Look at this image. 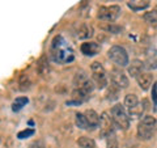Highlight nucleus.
Returning a JSON list of instances; mask_svg holds the SVG:
<instances>
[{"mask_svg": "<svg viewBox=\"0 0 157 148\" xmlns=\"http://www.w3.org/2000/svg\"><path fill=\"white\" fill-rule=\"evenodd\" d=\"M51 54H52V59L58 63H70L73 60L72 49L68 46L66 39L62 36L54 38L51 45Z\"/></svg>", "mask_w": 157, "mask_h": 148, "instance_id": "obj_1", "label": "nucleus"}, {"mask_svg": "<svg viewBox=\"0 0 157 148\" xmlns=\"http://www.w3.org/2000/svg\"><path fill=\"white\" fill-rule=\"evenodd\" d=\"M157 130V121L152 115H144L137 125V138L140 140H149Z\"/></svg>", "mask_w": 157, "mask_h": 148, "instance_id": "obj_2", "label": "nucleus"}, {"mask_svg": "<svg viewBox=\"0 0 157 148\" xmlns=\"http://www.w3.org/2000/svg\"><path fill=\"white\" fill-rule=\"evenodd\" d=\"M111 118L114 121V125L117 129L121 130H128L130 127V117L126 111V107L121 103H117L111 107Z\"/></svg>", "mask_w": 157, "mask_h": 148, "instance_id": "obj_3", "label": "nucleus"}, {"mask_svg": "<svg viewBox=\"0 0 157 148\" xmlns=\"http://www.w3.org/2000/svg\"><path fill=\"white\" fill-rule=\"evenodd\" d=\"M107 56L118 67H128L130 64L128 54L124 50V47L122 46H118V45L111 46L109 49V51H107Z\"/></svg>", "mask_w": 157, "mask_h": 148, "instance_id": "obj_4", "label": "nucleus"}, {"mask_svg": "<svg viewBox=\"0 0 157 148\" xmlns=\"http://www.w3.org/2000/svg\"><path fill=\"white\" fill-rule=\"evenodd\" d=\"M90 71H92V80L94 83V85L97 88H100V89L106 88L107 83H109V77L106 75L104 66H102L100 62H94V63H92V66H90Z\"/></svg>", "mask_w": 157, "mask_h": 148, "instance_id": "obj_5", "label": "nucleus"}, {"mask_svg": "<svg viewBox=\"0 0 157 148\" xmlns=\"http://www.w3.org/2000/svg\"><path fill=\"white\" fill-rule=\"evenodd\" d=\"M122 13V8L119 6H102L98 8L97 12V17L101 21L105 22H113L121 16Z\"/></svg>", "mask_w": 157, "mask_h": 148, "instance_id": "obj_6", "label": "nucleus"}, {"mask_svg": "<svg viewBox=\"0 0 157 148\" xmlns=\"http://www.w3.org/2000/svg\"><path fill=\"white\" fill-rule=\"evenodd\" d=\"M110 81L114 87L119 88V89H126L130 85V80L126 73L119 70V68H113L110 71Z\"/></svg>", "mask_w": 157, "mask_h": 148, "instance_id": "obj_7", "label": "nucleus"}, {"mask_svg": "<svg viewBox=\"0 0 157 148\" xmlns=\"http://www.w3.org/2000/svg\"><path fill=\"white\" fill-rule=\"evenodd\" d=\"M100 127H101V135L105 136V138L109 134H111V132H115V125H114V121H113V118H111V114L109 115L106 111L102 113Z\"/></svg>", "mask_w": 157, "mask_h": 148, "instance_id": "obj_8", "label": "nucleus"}, {"mask_svg": "<svg viewBox=\"0 0 157 148\" xmlns=\"http://www.w3.org/2000/svg\"><path fill=\"white\" fill-rule=\"evenodd\" d=\"M73 33H75V37L78 38V39H89L93 37V34H94V30H93V26L89 25V24H77L73 29Z\"/></svg>", "mask_w": 157, "mask_h": 148, "instance_id": "obj_9", "label": "nucleus"}, {"mask_svg": "<svg viewBox=\"0 0 157 148\" xmlns=\"http://www.w3.org/2000/svg\"><path fill=\"white\" fill-rule=\"evenodd\" d=\"M137 85L140 87V89L143 91H148L149 88L153 85V75L149 72H141L139 76L136 77Z\"/></svg>", "mask_w": 157, "mask_h": 148, "instance_id": "obj_10", "label": "nucleus"}, {"mask_svg": "<svg viewBox=\"0 0 157 148\" xmlns=\"http://www.w3.org/2000/svg\"><path fill=\"white\" fill-rule=\"evenodd\" d=\"M84 115L88 121V125H89V130H94L100 126V122H101V117L97 114L94 110L92 109H88L84 111Z\"/></svg>", "mask_w": 157, "mask_h": 148, "instance_id": "obj_11", "label": "nucleus"}, {"mask_svg": "<svg viewBox=\"0 0 157 148\" xmlns=\"http://www.w3.org/2000/svg\"><path fill=\"white\" fill-rule=\"evenodd\" d=\"M101 47L96 42H85L81 45V53L86 56H94L100 53Z\"/></svg>", "mask_w": 157, "mask_h": 148, "instance_id": "obj_12", "label": "nucleus"}, {"mask_svg": "<svg viewBox=\"0 0 157 148\" xmlns=\"http://www.w3.org/2000/svg\"><path fill=\"white\" fill-rule=\"evenodd\" d=\"M143 68H144V63L136 59V60H134L131 64H128V73L132 77L136 79L141 72H143Z\"/></svg>", "mask_w": 157, "mask_h": 148, "instance_id": "obj_13", "label": "nucleus"}, {"mask_svg": "<svg viewBox=\"0 0 157 148\" xmlns=\"http://www.w3.org/2000/svg\"><path fill=\"white\" fill-rule=\"evenodd\" d=\"M137 105H139V98H137L136 95H134V93H128V95H126V97H124V107L128 110V113L134 110Z\"/></svg>", "mask_w": 157, "mask_h": 148, "instance_id": "obj_14", "label": "nucleus"}, {"mask_svg": "<svg viewBox=\"0 0 157 148\" xmlns=\"http://www.w3.org/2000/svg\"><path fill=\"white\" fill-rule=\"evenodd\" d=\"M77 146L80 148H96V142L89 136H80L77 139Z\"/></svg>", "mask_w": 157, "mask_h": 148, "instance_id": "obj_15", "label": "nucleus"}, {"mask_svg": "<svg viewBox=\"0 0 157 148\" xmlns=\"http://www.w3.org/2000/svg\"><path fill=\"white\" fill-rule=\"evenodd\" d=\"M75 123L78 129L81 130H89V125H88V121L84 115V113H77L75 115Z\"/></svg>", "mask_w": 157, "mask_h": 148, "instance_id": "obj_16", "label": "nucleus"}, {"mask_svg": "<svg viewBox=\"0 0 157 148\" xmlns=\"http://www.w3.org/2000/svg\"><path fill=\"white\" fill-rule=\"evenodd\" d=\"M28 102H29V98H28L26 96L17 97L16 100L13 101V103H12V110H13V111H20L24 106H26Z\"/></svg>", "mask_w": 157, "mask_h": 148, "instance_id": "obj_17", "label": "nucleus"}, {"mask_svg": "<svg viewBox=\"0 0 157 148\" xmlns=\"http://www.w3.org/2000/svg\"><path fill=\"white\" fill-rule=\"evenodd\" d=\"M101 29L105 32H109V33H113V34H118L122 32V28L115 25L114 22H105L104 25H101Z\"/></svg>", "mask_w": 157, "mask_h": 148, "instance_id": "obj_18", "label": "nucleus"}, {"mask_svg": "<svg viewBox=\"0 0 157 148\" xmlns=\"http://www.w3.org/2000/svg\"><path fill=\"white\" fill-rule=\"evenodd\" d=\"M144 20L149 25H157V9L144 13Z\"/></svg>", "mask_w": 157, "mask_h": 148, "instance_id": "obj_19", "label": "nucleus"}, {"mask_svg": "<svg viewBox=\"0 0 157 148\" xmlns=\"http://www.w3.org/2000/svg\"><path fill=\"white\" fill-rule=\"evenodd\" d=\"M106 148H118V139L115 132H111L106 136Z\"/></svg>", "mask_w": 157, "mask_h": 148, "instance_id": "obj_20", "label": "nucleus"}, {"mask_svg": "<svg viewBox=\"0 0 157 148\" xmlns=\"http://www.w3.org/2000/svg\"><path fill=\"white\" fill-rule=\"evenodd\" d=\"M32 135H34V130H33V129H26V130L20 131L18 134H17V138L22 140V139H26V138L32 136Z\"/></svg>", "mask_w": 157, "mask_h": 148, "instance_id": "obj_21", "label": "nucleus"}, {"mask_svg": "<svg viewBox=\"0 0 157 148\" xmlns=\"http://www.w3.org/2000/svg\"><path fill=\"white\" fill-rule=\"evenodd\" d=\"M29 148H46V147H45V143H43L42 140H36L29 146Z\"/></svg>", "mask_w": 157, "mask_h": 148, "instance_id": "obj_22", "label": "nucleus"}, {"mask_svg": "<svg viewBox=\"0 0 157 148\" xmlns=\"http://www.w3.org/2000/svg\"><path fill=\"white\" fill-rule=\"evenodd\" d=\"M152 100L155 101V105H157V83L152 85Z\"/></svg>", "mask_w": 157, "mask_h": 148, "instance_id": "obj_23", "label": "nucleus"}, {"mask_svg": "<svg viewBox=\"0 0 157 148\" xmlns=\"http://www.w3.org/2000/svg\"><path fill=\"white\" fill-rule=\"evenodd\" d=\"M0 140H2V138H0Z\"/></svg>", "mask_w": 157, "mask_h": 148, "instance_id": "obj_24", "label": "nucleus"}]
</instances>
